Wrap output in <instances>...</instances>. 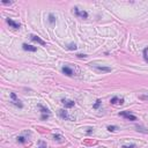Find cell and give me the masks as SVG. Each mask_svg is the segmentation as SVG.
<instances>
[{"label": "cell", "instance_id": "44dd1931", "mask_svg": "<svg viewBox=\"0 0 148 148\" xmlns=\"http://www.w3.org/2000/svg\"><path fill=\"white\" fill-rule=\"evenodd\" d=\"M1 2L5 4V5H11V4H12V1H7V0H2Z\"/></svg>", "mask_w": 148, "mask_h": 148}, {"label": "cell", "instance_id": "cb8c5ba5", "mask_svg": "<svg viewBox=\"0 0 148 148\" xmlns=\"http://www.w3.org/2000/svg\"><path fill=\"white\" fill-rule=\"evenodd\" d=\"M76 56H78L79 58H86V57H87L86 54H76Z\"/></svg>", "mask_w": 148, "mask_h": 148}, {"label": "cell", "instance_id": "5bb4252c", "mask_svg": "<svg viewBox=\"0 0 148 148\" xmlns=\"http://www.w3.org/2000/svg\"><path fill=\"white\" fill-rule=\"evenodd\" d=\"M53 138H54V140H57V141H63V136L61 135H59V134H54L53 135Z\"/></svg>", "mask_w": 148, "mask_h": 148}, {"label": "cell", "instance_id": "5b68a950", "mask_svg": "<svg viewBox=\"0 0 148 148\" xmlns=\"http://www.w3.org/2000/svg\"><path fill=\"white\" fill-rule=\"evenodd\" d=\"M22 48H23V50H26V51H30V52H35V51H37V48L36 46H32V45H28V44H22Z\"/></svg>", "mask_w": 148, "mask_h": 148}, {"label": "cell", "instance_id": "8fae6325", "mask_svg": "<svg viewBox=\"0 0 148 148\" xmlns=\"http://www.w3.org/2000/svg\"><path fill=\"white\" fill-rule=\"evenodd\" d=\"M59 116L63 118V119H68V120H71L72 118L68 116L67 111H65V110H59Z\"/></svg>", "mask_w": 148, "mask_h": 148}, {"label": "cell", "instance_id": "9c48e42d", "mask_svg": "<svg viewBox=\"0 0 148 148\" xmlns=\"http://www.w3.org/2000/svg\"><path fill=\"white\" fill-rule=\"evenodd\" d=\"M94 68H96L97 71L100 72H111V68L110 67H105V66H98V65H92Z\"/></svg>", "mask_w": 148, "mask_h": 148}, {"label": "cell", "instance_id": "3957f363", "mask_svg": "<svg viewBox=\"0 0 148 148\" xmlns=\"http://www.w3.org/2000/svg\"><path fill=\"white\" fill-rule=\"evenodd\" d=\"M11 97H12V103H13L14 105H16V107H19V108H22L23 107V104L16 98V95H15V93H11Z\"/></svg>", "mask_w": 148, "mask_h": 148}, {"label": "cell", "instance_id": "277c9868", "mask_svg": "<svg viewBox=\"0 0 148 148\" xmlns=\"http://www.w3.org/2000/svg\"><path fill=\"white\" fill-rule=\"evenodd\" d=\"M61 103L65 105V108H73L74 107V101H71V100H61Z\"/></svg>", "mask_w": 148, "mask_h": 148}, {"label": "cell", "instance_id": "7c38bea8", "mask_svg": "<svg viewBox=\"0 0 148 148\" xmlns=\"http://www.w3.org/2000/svg\"><path fill=\"white\" fill-rule=\"evenodd\" d=\"M38 108L40 109V112L43 113V115H50V111H49V109H46V108H44L43 105H38Z\"/></svg>", "mask_w": 148, "mask_h": 148}, {"label": "cell", "instance_id": "ffe728a7", "mask_svg": "<svg viewBox=\"0 0 148 148\" xmlns=\"http://www.w3.org/2000/svg\"><path fill=\"white\" fill-rule=\"evenodd\" d=\"M40 147L38 148H46V144H45V142H43V141H40Z\"/></svg>", "mask_w": 148, "mask_h": 148}, {"label": "cell", "instance_id": "d4e9b609", "mask_svg": "<svg viewBox=\"0 0 148 148\" xmlns=\"http://www.w3.org/2000/svg\"><path fill=\"white\" fill-rule=\"evenodd\" d=\"M92 131H93V128H88V132H87V133H88V134H90V133H92Z\"/></svg>", "mask_w": 148, "mask_h": 148}, {"label": "cell", "instance_id": "7a4b0ae2", "mask_svg": "<svg viewBox=\"0 0 148 148\" xmlns=\"http://www.w3.org/2000/svg\"><path fill=\"white\" fill-rule=\"evenodd\" d=\"M74 13H75V15L80 16L82 19H87V17H88V13H87L86 11H80L78 7H74Z\"/></svg>", "mask_w": 148, "mask_h": 148}, {"label": "cell", "instance_id": "9a60e30c", "mask_svg": "<svg viewBox=\"0 0 148 148\" xmlns=\"http://www.w3.org/2000/svg\"><path fill=\"white\" fill-rule=\"evenodd\" d=\"M49 21H50V23H54V22H56V19H54L53 14H50V15H49Z\"/></svg>", "mask_w": 148, "mask_h": 148}, {"label": "cell", "instance_id": "7402d4cb", "mask_svg": "<svg viewBox=\"0 0 148 148\" xmlns=\"http://www.w3.org/2000/svg\"><path fill=\"white\" fill-rule=\"evenodd\" d=\"M139 98H140V100H146V101H148V96H140Z\"/></svg>", "mask_w": 148, "mask_h": 148}, {"label": "cell", "instance_id": "30bf717a", "mask_svg": "<svg viewBox=\"0 0 148 148\" xmlns=\"http://www.w3.org/2000/svg\"><path fill=\"white\" fill-rule=\"evenodd\" d=\"M61 71H63V73L66 74L67 76H72V75H73V71H72V68H69L68 66H64V67L61 68Z\"/></svg>", "mask_w": 148, "mask_h": 148}, {"label": "cell", "instance_id": "6da1fadb", "mask_svg": "<svg viewBox=\"0 0 148 148\" xmlns=\"http://www.w3.org/2000/svg\"><path fill=\"white\" fill-rule=\"evenodd\" d=\"M119 116L124 117V118H126V119H128V120H132V121L136 120V117H135V116H133L132 113L127 112V111H123V112H120V113H119Z\"/></svg>", "mask_w": 148, "mask_h": 148}, {"label": "cell", "instance_id": "ac0fdd59", "mask_svg": "<svg viewBox=\"0 0 148 148\" xmlns=\"http://www.w3.org/2000/svg\"><path fill=\"white\" fill-rule=\"evenodd\" d=\"M68 49H69V50H75V49H76V45H75L74 43H71V44L68 45Z\"/></svg>", "mask_w": 148, "mask_h": 148}, {"label": "cell", "instance_id": "8992f818", "mask_svg": "<svg viewBox=\"0 0 148 148\" xmlns=\"http://www.w3.org/2000/svg\"><path fill=\"white\" fill-rule=\"evenodd\" d=\"M6 21H7V23H8L11 27H13L14 29H20V27H21V24H20L19 22H14L13 20H11V19H7Z\"/></svg>", "mask_w": 148, "mask_h": 148}, {"label": "cell", "instance_id": "603a6c76", "mask_svg": "<svg viewBox=\"0 0 148 148\" xmlns=\"http://www.w3.org/2000/svg\"><path fill=\"white\" fill-rule=\"evenodd\" d=\"M49 115H42V119H48Z\"/></svg>", "mask_w": 148, "mask_h": 148}, {"label": "cell", "instance_id": "2e32d148", "mask_svg": "<svg viewBox=\"0 0 148 148\" xmlns=\"http://www.w3.org/2000/svg\"><path fill=\"white\" fill-rule=\"evenodd\" d=\"M17 141L21 142V144H24L26 142V138L24 136H17Z\"/></svg>", "mask_w": 148, "mask_h": 148}, {"label": "cell", "instance_id": "d6986e66", "mask_svg": "<svg viewBox=\"0 0 148 148\" xmlns=\"http://www.w3.org/2000/svg\"><path fill=\"white\" fill-rule=\"evenodd\" d=\"M136 146H135L134 144H132V145H124L123 146V148H135Z\"/></svg>", "mask_w": 148, "mask_h": 148}, {"label": "cell", "instance_id": "52a82bcc", "mask_svg": "<svg viewBox=\"0 0 148 148\" xmlns=\"http://www.w3.org/2000/svg\"><path fill=\"white\" fill-rule=\"evenodd\" d=\"M30 40H34V42H37V43H40V45H46V43H45L43 40H40V37H38V36H36V35H31V36H30Z\"/></svg>", "mask_w": 148, "mask_h": 148}, {"label": "cell", "instance_id": "e0dca14e", "mask_svg": "<svg viewBox=\"0 0 148 148\" xmlns=\"http://www.w3.org/2000/svg\"><path fill=\"white\" fill-rule=\"evenodd\" d=\"M108 130L110 131V132H113V131L118 130V127H117V126H113V125H112V126H108Z\"/></svg>", "mask_w": 148, "mask_h": 148}, {"label": "cell", "instance_id": "4fadbf2b", "mask_svg": "<svg viewBox=\"0 0 148 148\" xmlns=\"http://www.w3.org/2000/svg\"><path fill=\"white\" fill-rule=\"evenodd\" d=\"M101 103H102V101H101V100H97V101L95 102V104L93 105V108H94V109H98V107L101 105Z\"/></svg>", "mask_w": 148, "mask_h": 148}, {"label": "cell", "instance_id": "ba28073f", "mask_svg": "<svg viewBox=\"0 0 148 148\" xmlns=\"http://www.w3.org/2000/svg\"><path fill=\"white\" fill-rule=\"evenodd\" d=\"M110 102H111V104H123L124 103V98H119V97L115 96V97L111 98Z\"/></svg>", "mask_w": 148, "mask_h": 148}]
</instances>
